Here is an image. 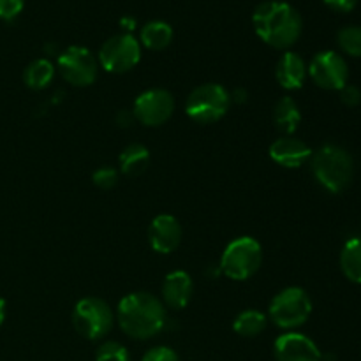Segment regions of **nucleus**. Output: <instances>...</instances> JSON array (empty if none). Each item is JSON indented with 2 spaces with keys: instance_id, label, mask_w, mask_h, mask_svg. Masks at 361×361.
<instances>
[{
  "instance_id": "nucleus-25",
  "label": "nucleus",
  "mask_w": 361,
  "mask_h": 361,
  "mask_svg": "<svg viewBox=\"0 0 361 361\" xmlns=\"http://www.w3.org/2000/svg\"><path fill=\"white\" fill-rule=\"evenodd\" d=\"M92 180L99 189H113L118 182V171L115 168H109V166H102L92 175Z\"/></svg>"
},
{
  "instance_id": "nucleus-28",
  "label": "nucleus",
  "mask_w": 361,
  "mask_h": 361,
  "mask_svg": "<svg viewBox=\"0 0 361 361\" xmlns=\"http://www.w3.org/2000/svg\"><path fill=\"white\" fill-rule=\"evenodd\" d=\"M338 92H341V101L345 106H349V108H355V106H358L361 102V90L358 87H355V85L348 83Z\"/></svg>"
},
{
  "instance_id": "nucleus-1",
  "label": "nucleus",
  "mask_w": 361,
  "mask_h": 361,
  "mask_svg": "<svg viewBox=\"0 0 361 361\" xmlns=\"http://www.w3.org/2000/svg\"><path fill=\"white\" fill-rule=\"evenodd\" d=\"M252 27L264 44L288 49L302 35L303 21L291 4L284 0H267L254 9Z\"/></svg>"
},
{
  "instance_id": "nucleus-27",
  "label": "nucleus",
  "mask_w": 361,
  "mask_h": 361,
  "mask_svg": "<svg viewBox=\"0 0 361 361\" xmlns=\"http://www.w3.org/2000/svg\"><path fill=\"white\" fill-rule=\"evenodd\" d=\"M141 361H180V358L171 348L157 345V348H152L150 351L145 353V356L141 358Z\"/></svg>"
},
{
  "instance_id": "nucleus-17",
  "label": "nucleus",
  "mask_w": 361,
  "mask_h": 361,
  "mask_svg": "<svg viewBox=\"0 0 361 361\" xmlns=\"http://www.w3.org/2000/svg\"><path fill=\"white\" fill-rule=\"evenodd\" d=\"M171 41L173 28L166 21H148L140 30V44H143L147 49H152V51H161V49L168 48Z\"/></svg>"
},
{
  "instance_id": "nucleus-8",
  "label": "nucleus",
  "mask_w": 361,
  "mask_h": 361,
  "mask_svg": "<svg viewBox=\"0 0 361 361\" xmlns=\"http://www.w3.org/2000/svg\"><path fill=\"white\" fill-rule=\"evenodd\" d=\"M140 60L141 44L129 32L113 35L99 49V63L102 69L113 74L129 73L140 63Z\"/></svg>"
},
{
  "instance_id": "nucleus-19",
  "label": "nucleus",
  "mask_w": 361,
  "mask_h": 361,
  "mask_svg": "<svg viewBox=\"0 0 361 361\" xmlns=\"http://www.w3.org/2000/svg\"><path fill=\"white\" fill-rule=\"evenodd\" d=\"M148 162H150V152L141 143H133L126 147L118 157L120 171L127 176L141 175L147 169Z\"/></svg>"
},
{
  "instance_id": "nucleus-16",
  "label": "nucleus",
  "mask_w": 361,
  "mask_h": 361,
  "mask_svg": "<svg viewBox=\"0 0 361 361\" xmlns=\"http://www.w3.org/2000/svg\"><path fill=\"white\" fill-rule=\"evenodd\" d=\"M307 63L298 53L286 51L284 55L279 59L277 67H275V78L277 83L281 85L284 90H298L303 87L307 78Z\"/></svg>"
},
{
  "instance_id": "nucleus-10",
  "label": "nucleus",
  "mask_w": 361,
  "mask_h": 361,
  "mask_svg": "<svg viewBox=\"0 0 361 361\" xmlns=\"http://www.w3.org/2000/svg\"><path fill=\"white\" fill-rule=\"evenodd\" d=\"M307 73L317 87L324 90H342L348 85L349 67L344 56L337 51H319L310 60Z\"/></svg>"
},
{
  "instance_id": "nucleus-26",
  "label": "nucleus",
  "mask_w": 361,
  "mask_h": 361,
  "mask_svg": "<svg viewBox=\"0 0 361 361\" xmlns=\"http://www.w3.org/2000/svg\"><path fill=\"white\" fill-rule=\"evenodd\" d=\"M25 7V0H0V20L13 21L20 16Z\"/></svg>"
},
{
  "instance_id": "nucleus-5",
  "label": "nucleus",
  "mask_w": 361,
  "mask_h": 361,
  "mask_svg": "<svg viewBox=\"0 0 361 361\" xmlns=\"http://www.w3.org/2000/svg\"><path fill=\"white\" fill-rule=\"evenodd\" d=\"M263 249L252 236L235 238L224 249L221 257V270L231 281H247L261 267Z\"/></svg>"
},
{
  "instance_id": "nucleus-2",
  "label": "nucleus",
  "mask_w": 361,
  "mask_h": 361,
  "mask_svg": "<svg viewBox=\"0 0 361 361\" xmlns=\"http://www.w3.org/2000/svg\"><path fill=\"white\" fill-rule=\"evenodd\" d=\"M116 319L127 337L136 338V341H148L164 330V303L152 296L150 293H130L120 300Z\"/></svg>"
},
{
  "instance_id": "nucleus-23",
  "label": "nucleus",
  "mask_w": 361,
  "mask_h": 361,
  "mask_svg": "<svg viewBox=\"0 0 361 361\" xmlns=\"http://www.w3.org/2000/svg\"><path fill=\"white\" fill-rule=\"evenodd\" d=\"M337 44L345 55L361 56V27L358 25H348V27L341 28L337 34Z\"/></svg>"
},
{
  "instance_id": "nucleus-30",
  "label": "nucleus",
  "mask_w": 361,
  "mask_h": 361,
  "mask_svg": "<svg viewBox=\"0 0 361 361\" xmlns=\"http://www.w3.org/2000/svg\"><path fill=\"white\" fill-rule=\"evenodd\" d=\"M4 321H6V300L0 298V326L4 324Z\"/></svg>"
},
{
  "instance_id": "nucleus-4",
  "label": "nucleus",
  "mask_w": 361,
  "mask_h": 361,
  "mask_svg": "<svg viewBox=\"0 0 361 361\" xmlns=\"http://www.w3.org/2000/svg\"><path fill=\"white\" fill-rule=\"evenodd\" d=\"M231 95L222 85L204 83L194 88L185 101V113L201 126L215 123L228 113Z\"/></svg>"
},
{
  "instance_id": "nucleus-18",
  "label": "nucleus",
  "mask_w": 361,
  "mask_h": 361,
  "mask_svg": "<svg viewBox=\"0 0 361 361\" xmlns=\"http://www.w3.org/2000/svg\"><path fill=\"white\" fill-rule=\"evenodd\" d=\"M300 122H302V113H300L298 104L293 101L291 97L284 95L279 99L277 104L274 108V123L282 134L289 136L298 129Z\"/></svg>"
},
{
  "instance_id": "nucleus-7",
  "label": "nucleus",
  "mask_w": 361,
  "mask_h": 361,
  "mask_svg": "<svg viewBox=\"0 0 361 361\" xmlns=\"http://www.w3.org/2000/svg\"><path fill=\"white\" fill-rule=\"evenodd\" d=\"M73 324L87 341H99L113 328V312L104 300L88 296L74 305Z\"/></svg>"
},
{
  "instance_id": "nucleus-20",
  "label": "nucleus",
  "mask_w": 361,
  "mask_h": 361,
  "mask_svg": "<svg viewBox=\"0 0 361 361\" xmlns=\"http://www.w3.org/2000/svg\"><path fill=\"white\" fill-rule=\"evenodd\" d=\"M342 274L353 284H361V236L349 238L341 252Z\"/></svg>"
},
{
  "instance_id": "nucleus-22",
  "label": "nucleus",
  "mask_w": 361,
  "mask_h": 361,
  "mask_svg": "<svg viewBox=\"0 0 361 361\" xmlns=\"http://www.w3.org/2000/svg\"><path fill=\"white\" fill-rule=\"evenodd\" d=\"M268 317L264 316L261 310L256 309H247L242 310L238 316L233 321V330L240 335V337L252 338L257 337L259 334H263L264 328H267Z\"/></svg>"
},
{
  "instance_id": "nucleus-9",
  "label": "nucleus",
  "mask_w": 361,
  "mask_h": 361,
  "mask_svg": "<svg viewBox=\"0 0 361 361\" xmlns=\"http://www.w3.org/2000/svg\"><path fill=\"white\" fill-rule=\"evenodd\" d=\"M99 63L85 46H69L59 56V71L73 87H90L97 80Z\"/></svg>"
},
{
  "instance_id": "nucleus-15",
  "label": "nucleus",
  "mask_w": 361,
  "mask_h": 361,
  "mask_svg": "<svg viewBox=\"0 0 361 361\" xmlns=\"http://www.w3.org/2000/svg\"><path fill=\"white\" fill-rule=\"evenodd\" d=\"M194 284L187 271L175 270L166 275L162 284V300L173 310H182L192 300Z\"/></svg>"
},
{
  "instance_id": "nucleus-29",
  "label": "nucleus",
  "mask_w": 361,
  "mask_h": 361,
  "mask_svg": "<svg viewBox=\"0 0 361 361\" xmlns=\"http://www.w3.org/2000/svg\"><path fill=\"white\" fill-rule=\"evenodd\" d=\"M323 2L335 13H351L358 6V0H323Z\"/></svg>"
},
{
  "instance_id": "nucleus-12",
  "label": "nucleus",
  "mask_w": 361,
  "mask_h": 361,
  "mask_svg": "<svg viewBox=\"0 0 361 361\" xmlns=\"http://www.w3.org/2000/svg\"><path fill=\"white\" fill-rule=\"evenodd\" d=\"M274 356L277 361H323L316 342L296 331H288L275 341Z\"/></svg>"
},
{
  "instance_id": "nucleus-24",
  "label": "nucleus",
  "mask_w": 361,
  "mask_h": 361,
  "mask_svg": "<svg viewBox=\"0 0 361 361\" xmlns=\"http://www.w3.org/2000/svg\"><path fill=\"white\" fill-rule=\"evenodd\" d=\"M95 361H130V356L118 342H104L95 353Z\"/></svg>"
},
{
  "instance_id": "nucleus-21",
  "label": "nucleus",
  "mask_w": 361,
  "mask_h": 361,
  "mask_svg": "<svg viewBox=\"0 0 361 361\" xmlns=\"http://www.w3.org/2000/svg\"><path fill=\"white\" fill-rule=\"evenodd\" d=\"M55 78V66L48 59H37L25 69V85L32 90H44Z\"/></svg>"
},
{
  "instance_id": "nucleus-13",
  "label": "nucleus",
  "mask_w": 361,
  "mask_h": 361,
  "mask_svg": "<svg viewBox=\"0 0 361 361\" xmlns=\"http://www.w3.org/2000/svg\"><path fill=\"white\" fill-rule=\"evenodd\" d=\"M148 238L155 252L171 254L178 249L182 242V226L173 215H157L148 229Z\"/></svg>"
},
{
  "instance_id": "nucleus-11",
  "label": "nucleus",
  "mask_w": 361,
  "mask_h": 361,
  "mask_svg": "<svg viewBox=\"0 0 361 361\" xmlns=\"http://www.w3.org/2000/svg\"><path fill=\"white\" fill-rule=\"evenodd\" d=\"M175 111V99L164 88H152L137 95L133 115L147 127H159L168 122Z\"/></svg>"
},
{
  "instance_id": "nucleus-14",
  "label": "nucleus",
  "mask_w": 361,
  "mask_h": 361,
  "mask_svg": "<svg viewBox=\"0 0 361 361\" xmlns=\"http://www.w3.org/2000/svg\"><path fill=\"white\" fill-rule=\"evenodd\" d=\"M270 157L275 164L282 166V168L296 169L302 168L312 157V148L307 143H303L302 140L284 136L271 143Z\"/></svg>"
},
{
  "instance_id": "nucleus-6",
  "label": "nucleus",
  "mask_w": 361,
  "mask_h": 361,
  "mask_svg": "<svg viewBox=\"0 0 361 361\" xmlns=\"http://www.w3.org/2000/svg\"><path fill=\"white\" fill-rule=\"evenodd\" d=\"M312 314V300L302 288H286L274 296L268 309V317L282 330L303 326Z\"/></svg>"
},
{
  "instance_id": "nucleus-3",
  "label": "nucleus",
  "mask_w": 361,
  "mask_h": 361,
  "mask_svg": "<svg viewBox=\"0 0 361 361\" xmlns=\"http://www.w3.org/2000/svg\"><path fill=\"white\" fill-rule=\"evenodd\" d=\"M312 173L319 185L328 192H344L355 176V161L345 148L338 145H324L319 150L312 152Z\"/></svg>"
}]
</instances>
